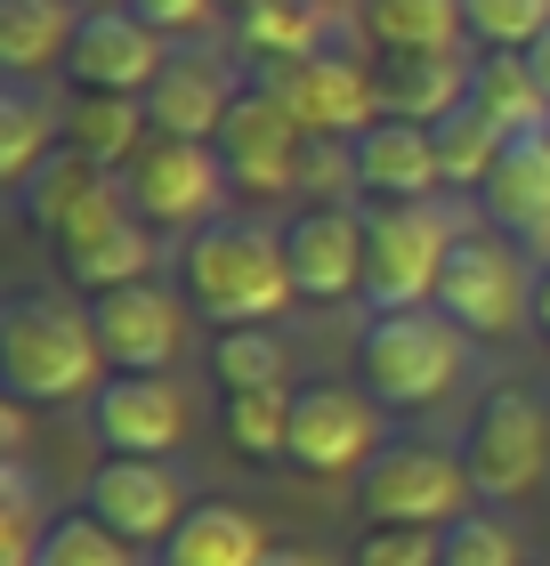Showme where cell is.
<instances>
[{
	"mask_svg": "<svg viewBox=\"0 0 550 566\" xmlns=\"http://www.w3.org/2000/svg\"><path fill=\"white\" fill-rule=\"evenodd\" d=\"M268 551L276 543L251 502H195L178 534L154 551V566H268Z\"/></svg>",
	"mask_w": 550,
	"mask_h": 566,
	"instance_id": "22",
	"label": "cell"
},
{
	"mask_svg": "<svg viewBox=\"0 0 550 566\" xmlns=\"http://www.w3.org/2000/svg\"><path fill=\"white\" fill-rule=\"evenodd\" d=\"M324 24H332V9H316V0H251V9L235 17V33H243V57L268 73V65L316 57V49H324Z\"/></svg>",
	"mask_w": 550,
	"mask_h": 566,
	"instance_id": "27",
	"label": "cell"
},
{
	"mask_svg": "<svg viewBox=\"0 0 550 566\" xmlns=\"http://www.w3.org/2000/svg\"><path fill=\"white\" fill-rule=\"evenodd\" d=\"M163 65H170V41L146 33L129 9H90L73 49H65V82L97 90V97H146L163 82Z\"/></svg>",
	"mask_w": 550,
	"mask_h": 566,
	"instance_id": "16",
	"label": "cell"
},
{
	"mask_svg": "<svg viewBox=\"0 0 550 566\" xmlns=\"http://www.w3.org/2000/svg\"><path fill=\"white\" fill-rule=\"evenodd\" d=\"M268 566H332V558H324V551H308V543H276Z\"/></svg>",
	"mask_w": 550,
	"mask_h": 566,
	"instance_id": "38",
	"label": "cell"
},
{
	"mask_svg": "<svg viewBox=\"0 0 550 566\" xmlns=\"http://www.w3.org/2000/svg\"><path fill=\"white\" fill-rule=\"evenodd\" d=\"M82 510L97 526H114L129 551H163L170 534H178V518H187V485H178V470L170 461H138V453H106L90 470V485H82Z\"/></svg>",
	"mask_w": 550,
	"mask_h": 566,
	"instance_id": "13",
	"label": "cell"
},
{
	"mask_svg": "<svg viewBox=\"0 0 550 566\" xmlns=\"http://www.w3.org/2000/svg\"><path fill=\"white\" fill-rule=\"evenodd\" d=\"M478 211H486L494 235H510L518 251H527V260L550 268V130L502 146L494 178L478 187Z\"/></svg>",
	"mask_w": 550,
	"mask_h": 566,
	"instance_id": "19",
	"label": "cell"
},
{
	"mask_svg": "<svg viewBox=\"0 0 550 566\" xmlns=\"http://www.w3.org/2000/svg\"><path fill=\"white\" fill-rule=\"evenodd\" d=\"M49 251H58V268H65L73 292L106 300V292H129V283H146V268H154V227L138 219L129 187L114 178V187L97 195V202H90V211L73 219Z\"/></svg>",
	"mask_w": 550,
	"mask_h": 566,
	"instance_id": "11",
	"label": "cell"
},
{
	"mask_svg": "<svg viewBox=\"0 0 550 566\" xmlns=\"http://www.w3.org/2000/svg\"><path fill=\"white\" fill-rule=\"evenodd\" d=\"M527 65H535V82H542V90H550V33H542V41H535V49H527Z\"/></svg>",
	"mask_w": 550,
	"mask_h": 566,
	"instance_id": "40",
	"label": "cell"
},
{
	"mask_svg": "<svg viewBox=\"0 0 550 566\" xmlns=\"http://www.w3.org/2000/svg\"><path fill=\"white\" fill-rule=\"evenodd\" d=\"M535 332H542V340H550V268L535 275Z\"/></svg>",
	"mask_w": 550,
	"mask_h": 566,
	"instance_id": "39",
	"label": "cell"
},
{
	"mask_svg": "<svg viewBox=\"0 0 550 566\" xmlns=\"http://www.w3.org/2000/svg\"><path fill=\"white\" fill-rule=\"evenodd\" d=\"M461 461H469L478 502H494V510L542 494V478H550V413H542V397H527V389H486V405L469 413Z\"/></svg>",
	"mask_w": 550,
	"mask_h": 566,
	"instance_id": "7",
	"label": "cell"
},
{
	"mask_svg": "<svg viewBox=\"0 0 550 566\" xmlns=\"http://www.w3.org/2000/svg\"><path fill=\"white\" fill-rule=\"evenodd\" d=\"M388 405L364 389V380H308V389H292V470L308 478H364V461H373L388 437Z\"/></svg>",
	"mask_w": 550,
	"mask_h": 566,
	"instance_id": "9",
	"label": "cell"
},
{
	"mask_svg": "<svg viewBox=\"0 0 550 566\" xmlns=\"http://www.w3.org/2000/svg\"><path fill=\"white\" fill-rule=\"evenodd\" d=\"M129 17H138L146 33L178 41V33H203V24L219 17V0H129Z\"/></svg>",
	"mask_w": 550,
	"mask_h": 566,
	"instance_id": "37",
	"label": "cell"
},
{
	"mask_svg": "<svg viewBox=\"0 0 550 566\" xmlns=\"http://www.w3.org/2000/svg\"><path fill=\"white\" fill-rule=\"evenodd\" d=\"M437 566H527V543L502 510H469L437 534Z\"/></svg>",
	"mask_w": 550,
	"mask_h": 566,
	"instance_id": "34",
	"label": "cell"
},
{
	"mask_svg": "<svg viewBox=\"0 0 550 566\" xmlns=\"http://www.w3.org/2000/svg\"><path fill=\"white\" fill-rule=\"evenodd\" d=\"M219 9H235V17H243V9H251V0H219Z\"/></svg>",
	"mask_w": 550,
	"mask_h": 566,
	"instance_id": "43",
	"label": "cell"
},
{
	"mask_svg": "<svg viewBox=\"0 0 550 566\" xmlns=\"http://www.w3.org/2000/svg\"><path fill=\"white\" fill-rule=\"evenodd\" d=\"M58 146H65V122H49V106L33 97V82H9V90H0V187L17 195Z\"/></svg>",
	"mask_w": 550,
	"mask_h": 566,
	"instance_id": "30",
	"label": "cell"
},
{
	"mask_svg": "<svg viewBox=\"0 0 550 566\" xmlns=\"http://www.w3.org/2000/svg\"><path fill=\"white\" fill-rule=\"evenodd\" d=\"M469 9V41H486L494 57H527V49L550 33V0H461Z\"/></svg>",
	"mask_w": 550,
	"mask_h": 566,
	"instance_id": "35",
	"label": "cell"
},
{
	"mask_svg": "<svg viewBox=\"0 0 550 566\" xmlns=\"http://www.w3.org/2000/svg\"><path fill=\"white\" fill-rule=\"evenodd\" d=\"M211 380H219V397H243V389H292V348H283L276 324L211 332Z\"/></svg>",
	"mask_w": 550,
	"mask_h": 566,
	"instance_id": "29",
	"label": "cell"
},
{
	"mask_svg": "<svg viewBox=\"0 0 550 566\" xmlns=\"http://www.w3.org/2000/svg\"><path fill=\"white\" fill-rule=\"evenodd\" d=\"M82 0H0V73L9 82H41L65 65L73 33H82Z\"/></svg>",
	"mask_w": 550,
	"mask_h": 566,
	"instance_id": "23",
	"label": "cell"
},
{
	"mask_svg": "<svg viewBox=\"0 0 550 566\" xmlns=\"http://www.w3.org/2000/svg\"><path fill=\"white\" fill-rule=\"evenodd\" d=\"M461 365H469V340L454 332V316H437V307L364 316V332H356V380L388 405V413H429V405L461 380Z\"/></svg>",
	"mask_w": 550,
	"mask_h": 566,
	"instance_id": "4",
	"label": "cell"
},
{
	"mask_svg": "<svg viewBox=\"0 0 550 566\" xmlns=\"http://www.w3.org/2000/svg\"><path fill=\"white\" fill-rule=\"evenodd\" d=\"M373 106L381 122H445L469 106V73L478 57H461V49H373Z\"/></svg>",
	"mask_w": 550,
	"mask_h": 566,
	"instance_id": "18",
	"label": "cell"
},
{
	"mask_svg": "<svg viewBox=\"0 0 550 566\" xmlns=\"http://www.w3.org/2000/svg\"><path fill=\"white\" fill-rule=\"evenodd\" d=\"M146 551H129L114 526H97L90 510H58L41 534V558L33 566H138Z\"/></svg>",
	"mask_w": 550,
	"mask_h": 566,
	"instance_id": "33",
	"label": "cell"
},
{
	"mask_svg": "<svg viewBox=\"0 0 550 566\" xmlns=\"http://www.w3.org/2000/svg\"><path fill=\"white\" fill-rule=\"evenodd\" d=\"M106 380L114 373L90 307H73L65 292H24L0 307V389L17 405H90Z\"/></svg>",
	"mask_w": 550,
	"mask_h": 566,
	"instance_id": "1",
	"label": "cell"
},
{
	"mask_svg": "<svg viewBox=\"0 0 550 566\" xmlns=\"http://www.w3.org/2000/svg\"><path fill=\"white\" fill-rule=\"evenodd\" d=\"M316 9H364V0H316Z\"/></svg>",
	"mask_w": 550,
	"mask_h": 566,
	"instance_id": "42",
	"label": "cell"
},
{
	"mask_svg": "<svg viewBox=\"0 0 550 566\" xmlns=\"http://www.w3.org/2000/svg\"><path fill=\"white\" fill-rule=\"evenodd\" d=\"M97 348H106V373H170L178 340H187V307H178L163 283H129V292L90 300Z\"/></svg>",
	"mask_w": 550,
	"mask_h": 566,
	"instance_id": "17",
	"label": "cell"
},
{
	"mask_svg": "<svg viewBox=\"0 0 550 566\" xmlns=\"http://www.w3.org/2000/svg\"><path fill=\"white\" fill-rule=\"evenodd\" d=\"M535 260L494 227H461L454 260L437 283V316H454L461 340H518L535 324Z\"/></svg>",
	"mask_w": 550,
	"mask_h": 566,
	"instance_id": "5",
	"label": "cell"
},
{
	"mask_svg": "<svg viewBox=\"0 0 550 566\" xmlns=\"http://www.w3.org/2000/svg\"><path fill=\"white\" fill-rule=\"evenodd\" d=\"M259 90H268L308 138H332V146H349V138H364L381 122L373 65H364V57H324V49H316V57L268 65V73H259Z\"/></svg>",
	"mask_w": 550,
	"mask_h": 566,
	"instance_id": "12",
	"label": "cell"
},
{
	"mask_svg": "<svg viewBox=\"0 0 550 566\" xmlns=\"http://www.w3.org/2000/svg\"><path fill=\"white\" fill-rule=\"evenodd\" d=\"M178 283H187V307L211 332L276 324L283 307L300 300L292 268H283V227H259V219H211L203 235H187Z\"/></svg>",
	"mask_w": 550,
	"mask_h": 566,
	"instance_id": "2",
	"label": "cell"
},
{
	"mask_svg": "<svg viewBox=\"0 0 550 566\" xmlns=\"http://www.w3.org/2000/svg\"><path fill=\"white\" fill-rule=\"evenodd\" d=\"M82 9H129V0H82Z\"/></svg>",
	"mask_w": 550,
	"mask_h": 566,
	"instance_id": "41",
	"label": "cell"
},
{
	"mask_svg": "<svg viewBox=\"0 0 550 566\" xmlns=\"http://www.w3.org/2000/svg\"><path fill=\"white\" fill-rule=\"evenodd\" d=\"M235 97H243V82L219 65V57H170L163 82L146 90V122L163 138H219V122L235 114Z\"/></svg>",
	"mask_w": 550,
	"mask_h": 566,
	"instance_id": "21",
	"label": "cell"
},
{
	"mask_svg": "<svg viewBox=\"0 0 550 566\" xmlns=\"http://www.w3.org/2000/svg\"><path fill=\"white\" fill-rule=\"evenodd\" d=\"M469 502H478L469 461L445 453V446H422V437H388L356 478L364 526H429V534H445L454 518H469Z\"/></svg>",
	"mask_w": 550,
	"mask_h": 566,
	"instance_id": "6",
	"label": "cell"
},
{
	"mask_svg": "<svg viewBox=\"0 0 550 566\" xmlns=\"http://www.w3.org/2000/svg\"><path fill=\"white\" fill-rule=\"evenodd\" d=\"M122 187H129V202H138V219L154 235H203V227L219 219V202L235 195L227 170H219V146L163 138V130L138 146V163L122 170Z\"/></svg>",
	"mask_w": 550,
	"mask_h": 566,
	"instance_id": "8",
	"label": "cell"
},
{
	"mask_svg": "<svg viewBox=\"0 0 550 566\" xmlns=\"http://www.w3.org/2000/svg\"><path fill=\"white\" fill-rule=\"evenodd\" d=\"M469 106H478L502 138H535L550 130V90L535 82V65L527 57H478V73H469Z\"/></svg>",
	"mask_w": 550,
	"mask_h": 566,
	"instance_id": "26",
	"label": "cell"
},
{
	"mask_svg": "<svg viewBox=\"0 0 550 566\" xmlns=\"http://www.w3.org/2000/svg\"><path fill=\"white\" fill-rule=\"evenodd\" d=\"M429 138H437V178H445V187H469V195H478L486 178H494V163H502V146H510L478 106H461V114L429 122Z\"/></svg>",
	"mask_w": 550,
	"mask_h": 566,
	"instance_id": "32",
	"label": "cell"
},
{
	"mask_svg": "<svg viewBox=\"0 0 550 566\" xmlns=\"http://www.w3.org/2000/svg\"><path fill=\"white\" fill-rule=\"evenodd\" d=\"M219 170H227V187L235 195H259V202H276V195H292L300 178H308V154H316V138L300 130L292 114L276 106L259 82H243V97H235V114L219 122Z\"/></svg>",
	"mask_w": 550,
	"mask_h": 566,
	"instance_id": "10",
	"label": "cell"
},
{
	"mask_svg": "<svg viewBox=\"0 0 550 566\" xmlns=\"http://www.w3.org/2000/svg\"><path fill=\"white\" fill-rule=\"evenodd\" d=\"M219 429L243 461H283L292 453V389H243L219 397Z\"/></svg>",
	"mask_w": 550,
	"mask_h": 566,
	"instance_id": "31",
	"label": "cell"
},
{
	"mask_svg": "<svg viewBox=\"0 0 550 566\" xmlns=\"http://www.w3.org/2000/svg\"><path fill=\"white\" fill-rule=\"evenodd\" d=\"M356 24L373 49H461L469 41L461 0H364Z\"/></svg>",
	"mask_w": 550,
	"mask_h": 566,
	"instance_id": "28",
	"label": "cell"
},
{
	"mask_svg": "<svg viewBox=\"0 0 550 566\" xmlns=\"http://www.w3.org/2000/svg\"><path fill=\"white\" fill-rule=\"evenodd\" d=\"M58 122H65V154H82V163L114 170V178L138 163V146L154 138L146 97H97V90H73V106H65Z\"/></svg>",
	"mask_w": 550,
	"mask_h": 566,
	"instance_id": "24",
	"label": "cell"
},
{
	"mask_svg": "<svg viewBox=\"0 0 550 566\" xmlns=\"http://www.w3.org/2000/svg\"><path fill=\"white\" fill-rule=\"evenodd\" d=\"M283 268H292V292L308 307L364 300V211H349V202L292 211L283 219Z\"/></svg>",
	"mask_w": 550,
	"mask_h": 566,
	"instance_id": "15",
	"label": "cell"
},
{
	"mask_svg": "<svg viewBox=\"0 0 550 566\" xmlns=\"http://www.w3.org/2000/svg\"><path fill=\"white\" fill-rule=\"evenodd\" d=\"M454 243H461V227L445 211V195L373 202V211H364V316L437 307V283H445Z\"/></svg>",
	"mask_w": 550,
	"mask_h": 566,
	"instance_id": "3",
	"label": "cell"
},
{
	"mask_svg": "<svg viewBox=\"0 0 550 566\" xmlns=\"http://www.w3.org/2000/svg\"><path fill=\"white\" fill-rule=\"evenodd\" d=\"M349 566H437V534L429 526H364Z\"/></svg>",
	"mask_w": 550,
	"mask_h": 566,
	"instance_id": "36",
	"label": "cell"
},
{
	"mask_svg": "<svg viewBox=\"0 0 550 566\" xmlns=\"http://www.w3.org/2000/svg\"><path fill=\"white\" fill-rule=\"evenodd\" d=\"M195 405L170 373H114L106 389L90 397V437L106 453H138V461H170L178 437H187Z\"/></svg>",
	"mask_w": 550,
	"mask_h": 566,
	"instance_id": "14",
	"label": "cell"
},
{
	"mask_svg": "<svg viewBox=\"0 0 550 566\" xmlns=\"http://www.w3.org/2000/svg\"><path fill=\"white\" fill-rule=\"evenodd\" d=\"M349 178L373 202H422V195H445L437 178V138L422 122H373L364 138H349Z\"/></svg>",
	"mask_w": 550,
	"mask_h": 566,
	"instance_id": "20",
	"label": "cell"
},
{
	"mask_svg": "<svg viewBox=\"0 0 550 566\" xmlns=\"http://www.w3.org/2000/svg\"><path fill=\"white\" fill-rule=\"evenodd\" d=\"M106 187H114V170H97V163H82V154H65V146H58V154H49V163L17 187V211H24V227H33L41 243H58V235H65V227L82 219Z\"/></svg>",
	"mask_w": 550,
	"mask_h": 566,
	"instance_id": "25",
	"label": "cell"
}]
</instances>
